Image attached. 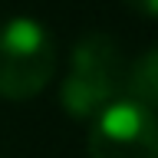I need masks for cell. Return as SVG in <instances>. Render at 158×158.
<instances>
[{
    "instance_id": "cell-4",
    "label": "cell",
    "mask_w": 158,
    "mask_h": 158,
    "mask_svg": "<svg viewBox=\"0 0 158 158\" xmlns=\"http://www.w3.org/2000/svg\"><path fill=\"white\" fill-rule=\"evenodd\" d=\"M128 99L158 115V46L145 49L128 66Z\"/></svg>"
},
{
    "instance_id": "cell-2",
    "label": "cell",
    "mask_w": 158,
    "mask_h": 158,
    "mask_svg": "<svg viewBox=\"0 0 158 158\" xmlns=\"http://www.w3.org/2000/svg\"><path fill=\"white\" fill-rule=\"evenodd\" d=\"M56 73V43L36 17L0 23V96L23 102L46 89Z\"/></svg>"
},
{
    "instance_id": "cell-3",
    "label": "cell",
    "mask_w": 158,
    "mask_h": 158,
    "mask_svg": "<svg viewBox=\"0 0 158 158\" xmlns=\"http://www.w3.org/2000/svg\"><path fill=\"white\" fill-rule=\"evenodd\" d=\"M86 148L89 158H158V115L125 96L96 115Z\"/></svg>"
},
{
    "instance_id": "cell-1",
    "label": "cell",
    "mask_w": 158,
    "mask_h": 158,
    "mask_svg": "<svg viewBox=\"0 0 158 158\" xmlns=\"http://www.w3.org/2000/svg\"><path fill=\"white\" fill-rule=\"evenodd\" d=\"M128 96V63L109 33H86L76 40L69 73L59 86V102L76 118H96L112 102Z\"/></svg>"
},
{
    "instance_id": "cell-5",
    "label": "cell",
    "mask_w": 158,
    "mask_h": 158,
    "mask_svg": "<svg viewBox=\"0 0 158 158\" xmlns=\"http://www.w3.org/2000/svg\"><path fill=\"white\" fill-rule=\"evenodd\" d=\"M132 10L145 13V17H158V0H125Z\"/></svg>"
}]
</instances>
